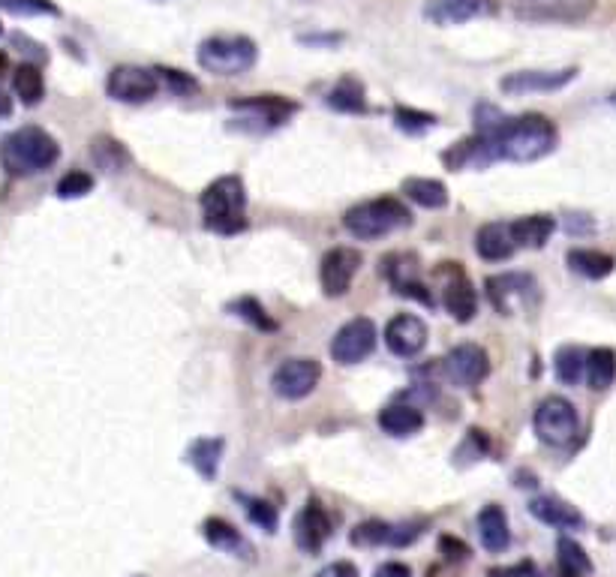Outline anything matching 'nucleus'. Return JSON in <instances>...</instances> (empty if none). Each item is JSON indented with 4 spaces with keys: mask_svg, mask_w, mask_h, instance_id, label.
Returning a JSON list of instances; mask_svg holds the SVG:
<instances>
[{
    "mask_svg": "<svg viewBox=\"0 0 616 577\" xmlns=\"http://www.w3.org/2000/svg\"><path fill=\"white\" fill-rule=\"evenodd\" d=\"M499 160L508 163H535L544 160L547 154L556 151L559 145V130L550 118L529 112L520 118H508V124L499 130V136L493 139Z\"/></svg>",
    "mask_w": 616,
    "mask_h": 577,
    "instance_id": "1",
    "label": "nucleus"
},
{
    "mask_svg": "<svg viewBox=\"0 0 616 577\" xmlns=\"http://www.w3.org/2000/svg\"><path fill=\"white\" fill-rule=\"evenodd\" d=\"M61 160V145L43 127H19L0 142V163L13 178H31Z\"/></svg>",
    "mask_w": 616,
    "mask_h": 577,
    "instance_id": "2",
    "label": "nucleus"
},
{
    "mask_svg": "<svg viewBox=\"0 0 616 577\" xmlns=\"http://www.w3.org/2000/svg\"><path fill=\"white\" fill-rule=\"evenodd\" d=\"M205 229L217 235H238L247 229V187L238 175H223L202 193Z\"/></svg>",
    "mask_w": 616,
    "mask_h": 577,
    "instance_id": "3",
    "label": "nucleus"
},
{
    "mask_svg": "<svg viewBox=\"0 0 616 577\" xmlns=\"http://www.w3.org/2000/svg\"><path fill=\"white\" fill-rule=\"evenodd\" d=\"M409 223H412V211L394 196L367 199V202H361V205H355L343 214V229L358 241L385 238L397 229H406Z\"/></svg>",
    "mask_w": 616,
    "mask_h": 577,
    "instance_id": "4",
    "label": "nucleus"
},
{
    "mask_svg": "<svg viewBox=\"0 0 616 577\" xmlns=\"http://www.w3.org/2000/svg\"><path fill=\"white\" fill-rule=\"evenodd\" d=\"M196 61L205 73L232 79V76H244L256 67L259 46L244 34H217V37H208L199 43Z\"/></svg>",
    "mask_w": 616,
    "mask_h": 577,
    "instance_id": "5",
    "label": "nucleus"
},
{
    "mask_svg": "<svg viewBox=\"0 0 616 577\" xmlns=\"http://www.w3.org/2000/svg\"><path fill=\"white\" fill-rule=\"evenodd\" d=\"M532 430L535 436L550 445V448H565L577 439L580 433V418H577V409L568 397L562 394H550L544 397L538 406H535V415H532Z\"/></svg>",
    "mask_w": 616,
    "mask_h": 577,
    "instance_id": "6",
    "label": "nucleus"
},
{
    "mask_svg": "<svg viewBox=\"0 0 616 577\" xmlns=\"http://www.w3.org/2000/svg\"><path fill=\"white\" fill-rule=\"evenodd\" d=\"M520 22L538 25H574L595 13V0H508Z\"/></svg>",
    "mask_w": 616,
    "mask_h": 577,
    "instance_id": "7",
    "label": "nucleus"
},
{
    "mask_svg": "<svg viewBox=\"0 0 616 577\" xmlns=\"http://www.w3.org/2000/svg\"><path fill=\"white\" fill-rule=\"evenodd\" d=\"M160 76L157 70L148 67H136V64H121L109 73L106 79V94L115 103H127V106H145L160 94Z\"/></svg>",
    "mask_w": 616,
    "mask_h": 577,
    "instance_id": "8",
    "label": "nucleus"
},
{
    "mask_svg": "<svg viewBox=\"0 0 616 577\" xmlns=\"http://www.w3.org/2000/svg\"><path fill=\"white\" fill-rule=\"evenodd\" d=\"M379 343V328L373 319L367 316H355L349 319L331 340V358L343 367H352V364H361L373 355Z\"/></svg>",
    "mask_w": 616,
    "mask_h": 577,
    "instance_id": "9",
    "label": "nucleus"
},
{
    "mask_svg": "<svg viewBox=\"0 0 616 577\" xmlns=\"http://www.w3.org/2000/svg\"><path fill=\"white\" fill-rule=\"evenodd\" d=\"M322 364L316 358H286L271 373V388L280 400H304L316 391Z\"/></svg>",
    "mask_w": 616,
    "mask_h": 577,
    "instance_id": "10",
    "label": "nucleus"
},
{
    "mask_svg": "<svg viewBox=\"0 0 616 577\" xmlns=\"http://www.w3.org/2000/svg\"><path fill=\"white\" fill-rule=\"evenodd\" d=\"M436 277H442V307L448 310V316L460 325L472 322L478 313V292L463 274L460 262H442Z\"/></svg>",
    "mask_w": 616,
    "mask_h": 577,
    "instance_id": "11",
    "label": "nucleus"
},
{
    "mask_svg": "<svg viewBox=\"0 0 616 577\" xmlns=\"http://www.w3.org/2000/svg\"><path fill=\"white\" fill-rule=\"evenodd\" d=\"M442 376L457 385V388H475L478 382L487 379L490 373V358L484 352V346L478 343H460L451 352H445V358L439 361Z\"/></svg>",
    "mask_w": 616,
    "mask_h": 577,
    "instance_id": "12",
    "label": "nucleus"
},
{
    "mask_svg": "<svg viewBox=\"0 0 616 577\" xmlns=\"http://www.w3.org/2000/svg\"><path fill=\"white\" fill-rule=\"evenodd\" d=\"M379 271L385 274V280L391 283V289L400 298H415L424 307H433V292L427 289V283L421 280V268H418V256L415 253H391L379 262Z\"/></svg>",
    "mask_w": 616,
    "mask_h": 577,
    "instance_id": "13",
    "label": "nucleus"
},
{
    "mask_svg": "<svg viewBox=\"0 0 616 577\" xmlns=\"http://www.w3.org/2000/svg\"><path fill=\"white\" fill-rule=\"evenodd\" d=\"M361 253L355 247H334L322 256V265H319V283H322V292L328 298H343L358 271H361Z\"/></svg>",
    "mask_w": 616,
    "mask_h": 577,
    "instance_id": "14",
    "label": "nucleus"
},
{
    "mask_svg": "<svg viewBox=\"0 0 616 577\" xmlns=\"http://www.w3.org/2000/svg\"><path fill=\"white\" fill-rule=\"evenodd\" d=\"M484 286H487V298H490V304L496 307L499 316H511L517 304L538 301V283H535V277L520 274V271H508V274L487 277Z\"/></svg>",
    "mask_w": 616,
    "mask_h": 577,
    "instance_id": "15",
    "label": "nucleus"
},
{
    "mask_svg": "<svg viewBox=\"0 0 616 577\" xmlns=\"http://www.w3.org/2000/svg\"><path fill=\"white\" fill-rule=\"evenodd\" d=\"M331 532H334V517H331V511H328L319 499H307L304 508L298 511L295 523H292L295 544H298L304 553L316 556V553H322V547H325V541L331 538Z\"/></svg>",
    "mask_w": 616,
    "mask_h": 577,
    "instance_id": "16",
    "label": "nucleus"
},
{
    "mask_svg": "<svg viewBox=\"0 0 616 577\" xmlns=\"http://www.w3.org/2000/svg\"><path fill=\"white\" fill-rule=\"evenodd\" d=\"M427 337H430L427 322L415 313H397L394 319H388V325L382 331V340H385L388 352L397 355V358L421 355L424 346H427Z\"/></svg>",
    "mask_w": 616,
    "mask_h": 577,
    "instance_id": "17",
    "label": "nucleus"
},
{
    "mask_svg": "<svg viewBox=\"0 0 616 577\" xmlns=\"http://www.w3.org/2000/svg\"><path fill=\"white\" fill-rule=\"evenodd\" d=\"M577 79L574 67L565 70H517L508 73L499 82V91L508 97H523V94H550V91H562L565 85H571Z\"/></svg>",
    "mask_w": 616,
    "mask_h": 577,
    "instance_id": "18",
    "label": "nucleus"
},
{
    "mask_svg": "<svg viewBox=\"0 0 616 577\" xmlns=\"http://www.w3.org/2000/svg\"><path fill=\"white\" fill-rule=\"evenodd\" d=\"M496 10L493 0H424V19L439 28L466 25Z\"/></svg>",
    "mask_w": 616,
    "mask_h": 577,
    "instance_id": "19",
    "label": "nucleus"
},
{
    "mask_svg": "<svg viewBox=\"0 0 616 577\" xmlns=\"http://www.w3.org/2000/svg\"><path fill=\"white\" fill-rule=\"evenodd\" d=\"M229 109L238 112V115H247V121H256L259 127L262 124L265 127H280L298 112V103H292L286 97H277V94H262V97L232 100Z\"/></svg>",
    "mask_w": 616,
    "mask_h": 577,
    "instance_id": "20",
    "label": "nucleus"
},
{
    "mask_svg": "<svg viewBox=\"0 0 616 577\" xmlns=\"http://www.w3.org/2000/svg\"><path fill=\"white\" fill-rule=\"evenodd\" d=\"M202 538L214 547V550H220V553H226V556H238V559H253V544L247 541V535L235 526V523H229L226 517H208L205 523H202Z\"/></svg>",
    "mask_w": 616,
    "mask_h": 577,
    "instance_id": "21",
    "label": "nucleus"
},
{
    "mask_svg": "<svg viewBox=\"0 0 616 577\" xmlns=\"http://www.w3.org/2000/svg\"><path fill=\"white\" fill-rule=\"evenodd\" d=\"M499 154H496V145L490 139H481V136H469L463 142H457L454 148H448L442 154V163L451 169V172H460V169H487L490 163H496Z\"/></svg>",
    "mask_w": 616,
    "mask_h": 577,
    "instance_id": "22",
    "label": "nucleus"
},
{
    "mask_svg": "<svg viewBox=\"0 0 616 577\" xmlns=\"http://www.w3.org/2000/svg\"><path fill=\"white\" fill-rule=\"evenodd\" d=\"M529 514L553 529H583L586 526L583 514L559 496H535L529 502Z\"/></svg>",
    "mask_w": 616,
    "mask_h": 577,
    "instance_id": "23",
    "label": "nucleus"
},
{
    "mask_svg": "<svg viewBox=\"0 0 616 577\" xmlns=\"http://www.w3.org/2000/svg\"><path fill=\"white\" fill-rule=\"evenodd\" d=\"M379 427L382 433L394 436V439H409L415 433L424 430V412L421 406H412V403H388L382 412H379Z\"/></svg>",
    "mask_w": 616,
    "mask_h": 577,
    "instance_id": "24",
    "label": "nucleus"
},
{
    "mask_svg": "<svg viewBox=\"0 0 616 577\" xmlns=\"http://www.w3.org/2000/svg\"><path fill=\"white\" fill-rule=\"evenodd\" d=\"M478 538L487 553H505L511 544V529H508V514L502 505H484L478 511Z\"/></svg>",
    "mask_w": 616,
    "mask_h": 577,
    "instance_id": "25",
    "label": "nucleus"
},
{
    "mask_svg": "<svg viewBox=\"0 0 616 577\" xmlns=\"http://www.w3.org/2000/svg\"><path fill=\"white\" fill-rule=\"evenodd\" d=\"M517 250L514 238H511V226L508 223H484L475 232V253L484 262H505L511 259Z\"/></svg>",
    "mask_w": 616,
    "mask_h": 577,
    "instance_id": "26",
    "label": "nucleus"
},
{
    "mask_svg": "<svg viewBox=\"0 0 616 577\" xmlns=\"http://www.w3.org/2000/svg\"><path fill=\"white\" fill-rule=\"evenodd\" d=\"M508 226H511V238H514L517 247L541 250L550 241V235L556 229V220L550 214H529V217H520V220L508 223Z\"/></svg>",
    "mask_w": 616,
    "mask_h": 577,
    "instance_id": "27",
    "label": "nucleus"
},
{
    "mask_svg": "<svg viewBox=\"0 0 616 577\" xmlns=\"http://www.w3.org/2000/svg\"><path fill=\"white\" fill-rule=\"evenodd\" d=\"M223 451H226V442L220 436H202V439H193V445L187 448V460L205 481H214L220 475Z\"/></svg>",
    "mask_w": 616,
    "mask_h": 577,
    "instance_id": "28",
    "label": "nucleus"
},
{
    "mask_svg": "<svg viewBox=\"0 0 616 577\" xmlns=\"http://www.w3.org/2000/svg\"><path fill=\"white\" fill-rule=\"evenodd\" d=\"M565 262H568V268H571L574 274H580V277H586V280H604V277H610L613 268H616V259H613L610 253L592 250V247H574V250H568Z\"/></svg>",
    "mask_w": 616,
    "mask_h": 577,
    "instance_id": "29",
    "label": "nucleus"
},
{
    "mask_svg": "<svg viewBox=\"0 0 616 577\" xmlns=\"http://www.w3.org/2000/svg\"><path fill=\"white\" fill-rule=\"evenodd\" d=\"M325 106L334 112H343V115H364L367 112V91L355 76H346L328 91Z\"/></svg>",
    "mask_w": 616,
    "mask_h": 577,
    "instance_id": "30",
    "label": "nucleus"
},
{
    "mask_svg": "<svg viewBox=\"0 0 616 577\" xmlns=\"http://www.w3.org/2000/svg\"><path fill=\"white\" fill-rule=\"evenodd\" d=\"M400 190L418 208H427V211L448 208V187L442 181H436V178H403Z\"/></svg>",
    "mask_w": 616,
    "mask_h": 577,
    "instance_id": "31",
    "label": "nucleus"
},
{
    "mask_svg": "<svg viewBox=\"0 0 616 577\" xmlns=\"http://www.w3.org/2000/svg\"><path fill=\"white\" fill-rule=\"evenodd\" d=\"M91 157H94V163H97L103 172H109V175L127 172V169L133 166V157H130V151L124 148V142H118V139H112V136H97V139H91Z\"/></svg>",
    "mask_w": 616,
    "mask_h": 577,
    "instance_id": "32",
    "label": "nucleus"
},
{
    "mask_svg": "<svg viewBox=\"0 0 616 577\" xmlns=\"http://www.w3.org/2000/svg\"><path fill=\"white\" fill-rule=\"evenodd\" d=\"M616 382V352L610 346H595L586 355V385L592 391H607Z\"/></svg>",
    "mask_w": 616,
    "mask_h": 577,
    "instance_id": "33",
    "label": "nucleus"
},
{
    "mask_svg": "<svg viewBox=\"0 0 616 577\" xmlns=\"http://www.w3.org/2000/svg\"><path fill=\"white\" fill-rule=\"evenodd\" d=\"M586 349L565 343L556 349L553 355V373L562 385H580V379H586Z\"/></svg>",
    "mask_w": 616,
    "mask_h": 577,
    "instance_id": "34",
    "label": "nucleus"
},
{
    "mask_svg": "<svg viewBox=\"0 0 616 577\" xmlns=\"http://www.w3.org/2000/svg\"><path fill=\"white\" fill-rule=\"evenodd\" d=\"M556 562H559V574L562 577H589L592 574V559L589 553L568 535H562L556 541Z\"/></svg>",
    "mask_w": 616,
    "mask_h": 577,
    "instance_id": "35",
    "label": "nucleus"
},
{
    "mask_svg": "<svg viewBox=\"0 0 616 577\" xmlns=\"http://www.w3.org/2000/svg\"><path fill=\"white\" fill-rule=\"evenodd\" d=\"M13 91L25 106H40L46 97V79L37 64H19L13 73Z\"/></svg>",
    "mask_w": 616,
    "mask_h": 577,
    "instance_id": "36",
    "label": "nucleus"
},
{
    "mask_svg": "<svg viewBox=\"0 0 616 577\" xmlns=\"http://www.w3.org/2000/svg\"><path fill=\"white\" fill-rule=\"evenodd\" d=\"M226 310H229L232 316L244 319L247 325H253L256 331H265V334H274V331H277V322H274V319L268 316V310H265L256 298H250V295H244V298L232 301Z\"/></svg>",
    "mask_w": 616,
    "mask_h": 577,
    "instance_id": "37",
    "label": "nucleus"
},
{
    "mask_svg": "<svg viewBox=\"0 0 616 577\" xmlns=\"http://www.w3.org/2000/svg\"><path fill=\"white\" fill-rule=\"evenodd\" d=\"M235 499L244 502V511H247V517H250L253 526L265 529L268 535H274V532L280 529V514H277V508H274L271 502H265V499H259V496L238 493V490H235Z\"/></svg>",
    "mask_w": 616,
    "mask_h": 577,
    "instance_id": "38",
    "label": "nucleus"
},
{
    "mask_svg": "<svg viewBox=\"0 0 616 577\" xmlns=\"http://www.w3.org/2000/svg\"><path fill=\"white\" fill-rule=\"evenodd\" d=\"M394 535H397V526H394V523L367 520V523H361V526L352 529L349 541H352V544H361V547H376V544H391V547H394Z\"/></svg>",
    "mask_w": 616,
    "mask_h": 577,
    "instance_id": "39",
    "label": "nucleus"
},
{
    "mask_svg": "<svg viewBox=\"0 0 616 577\" xmlns=\"http://www.w3.org/2000/svg\"><path fill=\"white\" fill-rule=\"evenodd\" d=\"M472 118H475V136H481V139H496L499 136V130L508 124V118L496 109V106H490V103H478L475 109H472Z\"/></svg>",
    "mask_w": 616,
    "mask_h": 577,
    "instance_id": "40",
    "label": "nucleus"
},
{
    "mask_svg": "<svg viewBox=\"0 0 616 577\" xmlns=\"http://www.w3.org/2000/svg\"><path fill=\"white\" fill-rule=\"evenodd\" d=\"M0 10L10 16L34 19V16H61V10L52 0H0Z\"/></svg>",
    "mask_w": 616,
    "mask_h": 577,
    "instance_id": "41",
    "label": "nucleus"
},
{
    "mask_svg": "<svg viewBox=\"0 0 616 577\" xmlns=\"http://www.w3.org/2000/svg\"><path fill=\"white\" fill-rule=\"evenodd\" d=\"M394 124H397V130H403L409 136H418V133L436 127V118L427 115V112L409 109V106H394Z\"/></svg>",
    "mask_w": 616,
    "mask_h": 577,
    "instance_id": "42",
    "label": "nucleus"
},
{
    "mask_svg": "<svg viewBox=\"0 0 616 577\" xmlns=\"http://www.w3.org/2000/svg\"><path fill=\"white\" fill-rule=\"evenodd\" d=\"M157 76H160V85H163L166 91H172L175 97H190V94H196V91H199V82H196L193 76L181 73V70H172V67H157Z\"/></svg>",
    "mask_w": 616,
    "mask_h": 577,
    "instance_id": "43",
    "label": "nucleus"
},
{
    "mask_svg": "<svg viewBox=\"0 0 616 577\" xmlns=\"http://www.w3.org/2000/svg\"><path fill=\"white\" fill-rule=\"evenodd\" d=\"M91 190H94V175H88V172H70V175H64V178L58 181V187H55L58 199H82V196H88Z\"/></svg>",
    "mask_w": 616,
    "mask_h": 577,
    "instance_id": "44",
    "label": "nucleus"
},
{
    "mask_svg": "<svg viewBox=\"0 0 616 577\" xmlns=\"http://www.w3.org/2000/svg\"><path fill=\"white\" fill-rule=\"evenodd\" d=\"M439 553L448 559V562H466L469 559V544L457 535H439Z\"/></svg>",
    "mask_w": 616,
    "mask_h": 577,
    "instance_id": "45",
    "label": "nucleus"
},
{
    "mask_svg": "<svg viewBox=\"0 0 616 577\" xmlns=\"http://www.w3.org/2000/svg\"><path fill=\"white\" fill-rule=\"evenodd\" d=\"M487 577H541V574H538L535 562L520 559V562L505 565V568H490V571H487Z\"/></svg>",
    "mask_w": 616,
    "mask_h": 577,
    "instance_id": "46",
    "label": "nucleus"
},
{
    "mask_svg": "<svg viewBox=\"0 0 616 577\" xmlns=\"http://www.w3.org/2000/svg\"><path fill=\"white\" fill-rule=\"evenodd\" d=\"M316 577H361V574H358V565H355V562H349V559H337V562L325 565Z\"/></svg>",
    "mask_w": 616,
    "mask_h": 577,
    "instance_id": "47",
    "label": "nucleus"
},
{
    "mask_svg": "<svg viewBox=\"0 0 616 577\" xmlns=\"http://www.w3.org/2000/svg\"><path fill=\"white\" fill-rule=\"evenodd\" d=\"M373 577H412V571H409V565H406V562L391 559V562H382V565L376 568V574H373Z\"/></svg>",
    "mask_w": 616,
    "mask_h": 577,
    "instance_id": "48",
    "label": "nucleus"
},
{
    "mask_svg": "<svg viewBox=\"0 0 616 577\" xmlns=\"http://www.w3.org/2000/svg\"><path fill=\"white\" fill-rule=\"evenodd\" d=\"M301 43H307V46H319V43L322 46H334V43H340V37H331V34L328 37H301Z\"/></svg>",
    "mask_w": 616,
    "mask_h": 577,
    "instance_id": "49",
    "label": "nucleus"
},
{
    "mask_svg": "<svg viewBox=\"0 0 616 577\" xmlns=\"http://www.w3.org/2000/svg\"><path fill=\"white\" fill-rule=\"evenodd\" d=\"M7 67V55H0V70H4Z\"/></svg>",
    "mask_w": 616,
    "mask_h": 577,
    "instance_id": "50",
    "label": "nucleus"
},
{
    "mask_svg": "<svg viewBox=\"0 0 616 577\" xmlns=\"http://www.w3.org/2000/svg\"><path fill=\"white\" fill-rule=\"evenodd\" d=\"M610 106H616V94H610Z\"/></svg>",
    "mask_w": 616,
    "mask_h": 577,
    "instance_id": "51",
    "label": "nucleus"
},
{
    "mask_svg": "<svg viewBox=\"0 0 616 577\" xmlns=\"http://www.w3.org/2000/svg\"><path fill=\"white\" fill-rule=\"evenodd\" d=\"M157 4H166V0H157Z\"/></svg>",
    "mask_w": 616,
    "mask_h": 577,
    "instance_id": "52",
    "label": "nucleus"
},
{
    "mask_svg": "<svg viewBox=\"0 0 616 577\" xmlns=\"http://www.w3.org/2000/svg\"><path fill=\"white\" fill-rule=\"evenodd\" d=\"M0 34H4V28H0Z\"/></svg>",
    "mask_w": 616,
    "mask_h": 577,
    "instance_id": "53",
    "label": "nucleus"
}]
</instances>
